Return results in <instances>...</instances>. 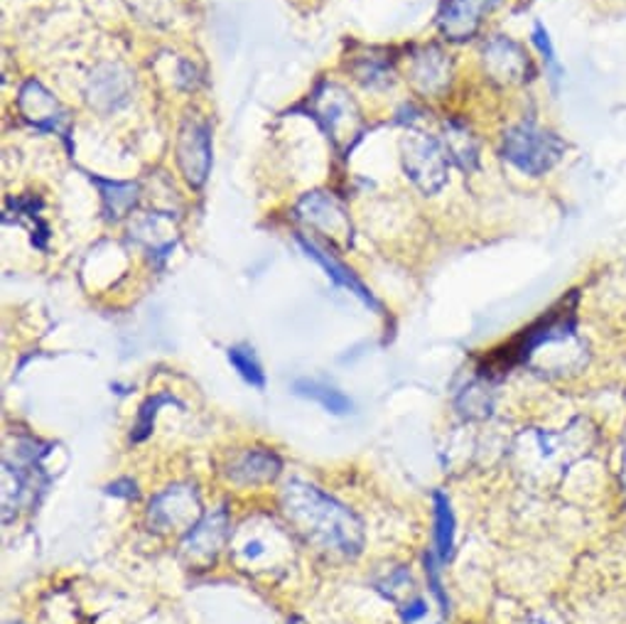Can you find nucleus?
Listing matches in <instances>:
<instances>
[{"label": "nucleus", "instance_id": "obj_24", "mask_svg": "<svg viewBox=\"0 0 626 624\" xmlns=\"http://www.w3.org/2000/svg\"><path fill=\"white\" fill-rule=\"evenodd\" d=\"M400 615H404L406 624H413V622H418V620H422L425 615H428V605H425L420 597H416L410 605H406L404 610H400Z\"/></svg>", "mask_w": 626, "mask_h": 624}, {"label": "nucleus", "instance_id": "obj_8", "mask_svg": "<svg viewBox=\"0 0 626 624\" xmlns=\"http://www.w3.org/2000/svg\"><path fill=\"white\" fill-rule=\"evenodd\" d=\"M86 102L98 114H111L126 106L133 96V74L118 62H104L88 74L86 80Z\"/></svg>", "mask_w": 626, "mask_h": 624}, {"label": "nucleus", "instance_id": "obj_1", "mask_svg": "<svg viewBox=\"0 0 626 624\" xmlns=\"http://www.w3.org/2000/svg\"><path fill=\"white\" fill-rule=\"evenodd\" d=\"M283 509L295 529L317 549L337 555H356L362 551V521L322 489L305 482H290L283 492Z\"/></svg>", "mask_w": 626, "mask_h": 624}, {"label": "nucleus", "instance_id": "obj_3", "mask_svg": "<svg viewBox=\"0 0 626 624\" xmlns=\"http://www.w3.org/2000/svg\"><path fill=\"white\" fill-rule=\"evenodd\" d=\"M312 114L337 148H349L362 131V108L344 86L324 82L312 94Z\"/></svg>", "mask_w": 626, "mask_h": 624}, {"label": "nucleus", "instance_id": "obj_12", "mask_svg": "<svg viewBox=\"0 0 626 624\" xmlns=\"http://www.w3.org/2000/svg\"><path fill=\"white\" fill-rule=\"evenodd\" d=\"M150 523L160 529H175V527H197L199 519V499L187 487H170L165 495L150 505Z\"/></svg>", "mask_w": 626, "mask_h": 624}, {"label": "nucleus", "instance_id": "obj_5", "mask_svg": "<svg viewBox=\"0 0 626 624\" xmlns=\"http://www.w3.org/2000/svg\"><path fill=\"white\" fill-rule=\"evenodd\" d=\"M175 160L189 187L199 189L207 183L211 170V131L207 121L197 116L185 118V124L177 131Z\"/></svg>", "mask_w": 626, "mask_h": 624}, {"label": "nucleus", "instance_id": "obj_23", "mask_svg": "<svg viewBox=\"0 0 626 624\" xmlns=\"http://www.w3.org/2000/svg\"><path fill=\"white\" fill-rule=\"evenodd\" d=\"M533 42H535V48L541 50V54H543V60L551 64V66H555L557 70V60H555V50H553V42H551V38H547V30L541 25H535L533 28Z\"/></svg>", "mask_w": 626, "mask_h": 624}, {"label": "nucleus", "instance_id": "obj_18", "mask_svg": "<svg viewBox=\"0 0 626 624\" xmlns=\"http://www.w3.org/2000/svg\"><path fill=\"white\" fill-rule=\"evenodd\" d=\"M293 388H295V394L317 401L322 408H327L330 414H334V416H344L352 410V401L346 398L342 392H337L334 386H327L322 382H312V378H300V382H295Z\"/></svg>", "mask_w": 626, "mask_h": 624}, {"label": "nucleus", "instance_id": "obj_27", "mask_svg": "<svg viewBox=\"0 0 626 624\" xmlns=\"http://www.w3.org/2000/svg\"><path fill=\"white\" fill-rule=\"evenodd\" d=\"M624 479H626V453H624Z\"/></svg>", "mask_w": 626, "mask_h": 624}, {"label": "nucleus", "instance_id": "obj_16", "mask_svg": "<svg viewBox=\"0 0 626 624\" xmlns=\"http://www.w3.org/2000/svg\"><path fill=\"white\" fill-rule=\"evenodd\" d=\"M94 185L102 193V205L106 219H123L128 211L138 205L140 187L138 183H121V180H104V177H92Z\"/></svg>", "mask_w": 626, "mask_h": 624}, {"label": "nucleus", "instance_id": "obj_19", "mask_svg": "<svg viewBox=\"0 0 626 624\" xmlns=\"http://www.w3.org/2000/svg\"><path fill=\"white\" fill-rule=\"evenodd\" d=\"M227 356H229V364L239 372V376L246 384H251L255 388H265L263 366L259 360H255L251 347H246V344H237V347L227 350Z\"/></svg>", "mask_w": 626, "mask_h": 624}, {"label": "nucleus", "instance_id": "obj_25", "mask_svg": "<svg viewBox=\"0 0 626 624\" xmlns=\"http://www.w3.org/2000/svg\"><path fill=\"white\" fill-rule=\"evenodd\" d=\"M106 495H114V497H126V499H136V485L131 482V479H118V482L108 485L106 487Z\"/></svg>", "mask_w": 626, "mask_h": 624}, {"label": "nucleus", "instance_id": "obj_21", "mask_svg": "<svg viewBox=\"0 0 626 624\" xmlns=\"http://www.w3.org/2000/svg\"><path fill=\"white\" fill-rule=\"evenodd\" d=\"M354 80L362 82L366 89L386 86L394 82V66L382 58H362L354 64Z\"/></svg>", "mask_w": 626, "mask_h": 624}, {"label": "nucleus", "instance_id": "obj_26", "mask_svg": "<svg viewBox=\"0 0 626 624\" xmlns=\"http://www.w3.org/2000/svg\"><path fill=\"white\" fill-rule=\"evenodd\" d=\"M288 624H305V622H303V620H300V617H293V620H290Z\"/></svg>", "mask_w": 626, "mask_h": 624}, {"label": "nucleus", "instance_id": "obj_11", "mask_svg": "<svg viewBox=\"0 0 626 624\" xmlns=\"http://www.w3.org/2000/svg\"><path fill=\"white\" fill-rule=\"evenodd\" d=\"M18 108L28 124L42 131H60L64 124V108L54 98L50 89H44L38 80H28L18 92Z\"/></svg>", "mask_w": 626, "mask_h": 624}, {"label": "nucleus", "instance_id": "obj_2", "mask_svg": "<svg viewBox=\"0 0 626 624\" xmlns=\"http://www.w3.org/2000/svg\"><path fill=\"white\" fill-rule=\"evenodd\" d=\"M565 155V143L553 131H545L535 124H517L507 128L501 141V158L517 167L519 173L539 177L561 163Z\"/></svg>", "mask_w": 626, "mask_h": 624}, {"label": "nucleus", "instance_id": "obj_13", "mask_svg": "<svg viewBox=\"0 0 626 624\" xmlns=\"http://www.w3.org/2000/svg\"><path fill=\"white\" fill-rule=\"evenodd\" d=\"M298 243H300V247H303V251L310 256V259H315L322 266V269L327 271V275L332 278L334 283H340L342 288H346V291L354 293L359 300H364L366 305H372L376 310L382 308V305H378V300L372 293H368V288L359 281V278H356L349 269H346L344 263H340L337 259H334L332 253H327L322 247H317V243L312 241V239H307L305 233H298Z\"/></svg>", "mask_w": 626, "mask_h": 624}, {"label": "nucleus", "instance_id": "obj_15", "mask_svg": "<svg viewBox=\"0 0 626 624\" xmlns=\"http://www.w3.org/2000/svg\"><path fill=\"white\" fill-rule=\"evenodd\" d=\"M278 472H281V460H278V455L268 450H249L231 465L229 477L243 485H255V482H268V479H273Z\"/></svg>", "mask_w": 626, "mask_h": 624}, {"label": "nucleus", "instance_id": "obj_14", "mask_svg": "<svg viewBox=\"0 0 626 624\" xmlns=\"http://www.w3.org/2000/svg\"><path fill=\"white\" fill-rule=\"evenodd\" d=\"M440 143L445 148L447 160L455 163L460 170H474L479 163V143L467 126L457 124V121H447L442 126Z\"/></svg>", "mask_w": 626, "mask_h": 624}, {"label": "nucleus", "instance_id": "obj_20", "mask_svg": "<svg viewBox=\"0 0 626 624\" xmlns=\"http://www.w3.org/2000/svg\"><path fill=\"white\" fill-rule=\"evenodd\" d=\"M163 406H180V401H177L173 394H155L150 396L145 404L140 406L138 410V418H136V426H133V433H131V440L133 443H143L145 438L150 436L153 433V423H155V416H158V410Z\"/></svg>", "mask_w": 626, "mask_h": 624}, {"label": "nucleus", "instance_id": "obj_7", "mask_svg": "<svg viewBox=\"0 0 626 624\" xmlns=\"http://www.w3.org/2000/svg\"><path fill=\"white\" fill-rule=\"evenodd\" d=\"M482 64L487 76L494 84L501 86H517L531 80L533 66L529 60V52H525L519 42H513L511 38H491L482 48Z\"/></svg>", "mask_w": 626, "mask_h": 624}, {"label": "nucleus", "instance_id": "obj_4", "mask_svg": "<svg viewBox=\"0 0 626 624\" xmlns=\"http://www.w3.org/2000/svg\"><path fill=\"white\" fill-rule=\"evenodd\" d=\"M400 158H404V170L410 183L420 193H440L447 183V165H450L440 138L428 136V133H408L400 143Z\"/></svg>", "mask_w": 626, "mask_h": 624}, {"label": "nucleus", "instance_id": "obj_9", "mask_svg": "<svg viewBox=\"0 0 626 624\" xmlns=\"http://www.w3.org/2000/svg\"><path fill=\"white\" fill-rule=\"evenodd\" d=\"M501 0H445L438 15V28L445 40L465 42L477 35L479 25Z\"/></svg>", "mask_w": 626, "mask_h": 624}, {"label": "nucleus", "instance_id": "obj_17", "mask_svg": "<svg viewBox=\"0 0 626 624\" xmlns=\"http://www.w3.org/2000/svg\"><path fill=\"white\" fill-rule=\"evenodd\" d=\"M432 507H435V555L442 563L452 559L455 553V511L450 499L445 492L432 495Z\"/></svg>", "mask_w": 626, "mask_h": 624}, {"label": "nucleus", "instance_id": "obj_10", "mask_svg": "<svg viewBox=\"0 0 626 624\" xmlns=\"http://www.w3.org/2000/svg\"><path fill=\"white\" fill-rule=\"evenodd\" d=\"M408 80L418 94L440 96L452 82L450 54L435 44L418 50L408 64Z\"/></svg>", "mask_w": 626, "mask_h": 624}, {"label": "nucleus", "instance_id": "obj_22", "mask_svg": "<svg viewBox=\"0 0 626 624\" xmlns=\"http://www.w3.org/2000/svg\"><path fill=\"white\" fill-rule=\"evenodd\" d=\"M440 559L435 555L432 551L425 553V575H428V585L432 590V595L438 597V603H440V610L447 612L450 610V600H447L445 595V590H442V581H440Z\"/></svg>", "mask_w": 626, "mask_h": 624}, {"label": "nucleus", "instance_id": "obj_6", "mask_svg": "<svg viewBox=\"0 0 626 624\" xmlns=\"http://www.w3.org/2000/svg\"><path fill=\"white\" fill-rule=\"evenodd\" d=\"M295 215L303 225L327 233L332 241H349L352 237L349 211H346L337 195L324 193V189H317V193H310L300 199Z\"/></svg>", "mask_w": 626, "mask_h": 624}]
</instances>
